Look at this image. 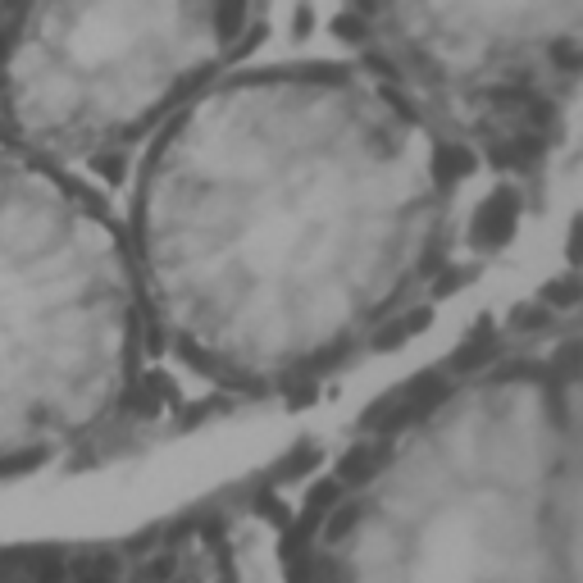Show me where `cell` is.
<instances>
[{
	"mask_svg": "<svg viewBox=\"0 0 583 583\" xmlns=\"http://www.w3.org/2000/svg\"><path fill=\"white\" fill-rule=\"evenodd\" d=\"M556 406V483H552V524H556V579L583 583V351L570 369L552 374Z\"/></svg>",
	"mask_w": 583,
	"mask_h": 583,
	"instance_id": "6",
	"label": "cell"
},
{
	"mask_svg": "<svg viewBox=\"0 0 583 583\" xmlns=\"http://www.w3.org/2000/svg\"><path fill=\"white\" fill-rule=\"evenodd\" d=\"M146 342L123 224L69 169L0 151V474L96 438Z\"/></svg>",
	"mask_w": 583,
	"mask_h": 583,
	"instance_id": "3",
	"label": "cell"
},
{
	"mask_svg": "<svg viewBox=\"0 0 583 583\" xmlns=\"http://www.w3.org/2000/svg\"><path fill=\"white\" fill-rule=\"evenodd\" d=\"M552 483V374L465 379L410 415L333 502L310 583H561Z\"/></svg>",
	"mask_w": 583,
	"mask_h": 583,
	"instance_id": "2",
	"label": "cell"
},
{
	"mask_svg": "<svg viewBox=\"0 0 583 583\" xmlns=\"http://www.w3.org/2000/svg\"><path fill=\"white\" fill-rule=\"evenodd\" d=\"M451 146L365 64H233L146 142L123 224L146 333L242 392L356 356L442 256Z\"/></svg>",
	"mask_w": 583,
	"mask_h": 583,
	"instance_id": "1",
	"label": "cell"
},
{
	"mask_svg": "<svg viewBox=\"0 0 583 583\" xmlns=\"http://www.w3.org/2000/svg\"><path fill=\"white\" fill-rule=\"evenodd\" d=\"M356 41L451 151H520L583 82V5H374Z\"/></svg>",
	"mask_w": 583,
	"mask_h": 583,
	"instance_id": "5",
	"label": "cell"
},
{
	"mask_svg": "<svg viewBox=\"0 0 583 583\" xmlns=\"http://www.w3.org/2000/svg\"><path fill=\"white\" fill-rule=\"evenodd\" d=\"M237 5L0 10V137L51 169L151 142L205 82L246 60Z\"/></svg>",
	"mask_w": 583,
	"mask_h": 583,
	"instance_id": "4",
	"label": "cell"
}]
</instances>
